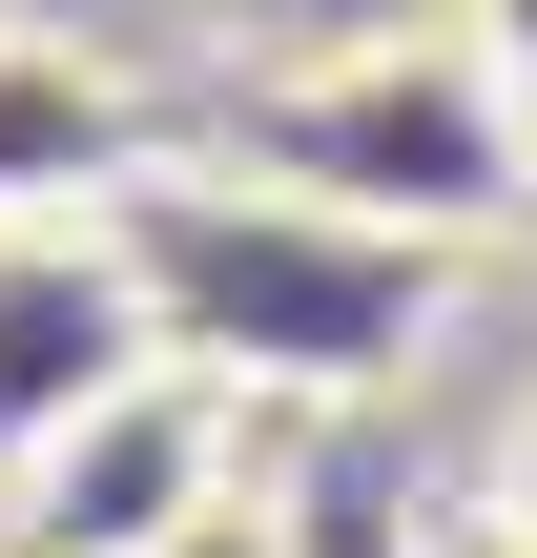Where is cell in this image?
<instances>
[{"instance_id": "cell-1", "label": "cell", "mask_w": 537, "mask_h": 558, "mask_svg": "<svg viewBox=\"0 0 537 558\" xmlns=\"http://www.w3.org/2000/svg\"><path fill=\"white\" fill-rule=\"evenodd\" d=\"M228 166L269 186V207H310V228H373V248H414V269H455V248H497L537 207V124L476 83V41L435 21H393V41H310V62H269L248 104H228Z\"/></svg>"}, {"instance_id": "cell-2", "label": "cell", "mask_w": 537, "mask_h": 558, "mask_svg": "<svg viewBox=\"0 0 537 558\" xmlns=\"http://www.w3.org/2000/svg\"><path fill=\"white\" fill-rule=\"evenodd\" d=\"M228 497H248V393L207 352H145V373H103L0 476V558H166V538H207Z\"/></svg>"}, {"instance_id": "cell-3", "label": "cell", "mask_w": 537, "mask_h": 558, "mask_svg": "<svg viewBox=\"0 0 537 558\" xmlns=\"http://www.w3.org/2000/svg\"><path fill=\"white\" fill-rule=\"evenodd\" d=\"M145 352H166V290H145L124 228H0V476H21L103 373H145Z\"/></svg>"}, {"instance_id": "cell-4", "label": "cell", "mask_w": 537, "mask_h": 558, "mask_svg": "<svg viewBox=\"0 0 537 558\" xmlns=\"http://www.w3.org/2000/svg\"><path fill=\"white\" fill-rule=\"evenodd\" d=\"M166 166V104L103 41L0 21V228H124V186Z\"/></svg>"}, {"instance_id": "cell-5", "label": "cell", "mask_w": 537, "mask_h": 558, "mask_svg": "<svg viewBox=\"0 0 537 558\" xmlns=\"http://www.w3.org/2000/svg\"><path fill=\"white\" fill-rule=\"evenodd\" d=\"M435 21L476 41V83H497V104H517V124H537V0H435Z\"/></svg>"}, {"instance_id": "cell-6", "label": "cell", "mask_w": 537, "mask_h": 558, "mask_svg": "<svg viewBox=\"0 0 537 558\" xmlns=\"http://www.w3.org/2000/svg\"><path fill=\"white\" fill-rule=\"evenodd\" d=\"M414 558H537V538L497 518V497H455V518H414Z\"/></svg>"}, {"instance_id": "cell-7", "label": "cell", "mask_w": 537, "mask_h": 558, "mask_svg": "<svg viewBox=\"0 0 537 558\" xmlns=\"http://www.w3.org/2000/svg\"><path fill=\"white\" fill-rule=\"evenodd\" d=\"M476 497H497V518H517V538H537V393H517V414H497V476H476Z\"/></svg>"}, {"instance_id": "cell-8", "label": "cell", "mask_w": 537, "mask_h": 558, "mask_svg": "<svg viewBox=\"0 0 537 558\" xmlns=\"http://www.w3.org/2000/svg\"><path fill=\"white\" fill-rule=\"evenodd\" d=\"M166 558H290V518H269V497H228L207 538H166Z\"/></svg>"}]
</instances>
